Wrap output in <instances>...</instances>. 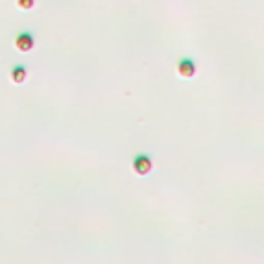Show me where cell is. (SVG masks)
<instances>
[{
	"instance_id": "6da1fadb",
	"label": "cell",
	"mask_w": 264,
	"mask_h": 264,
	"mask_svg": "<svg viewBox=\"0 0 264 264\" xmlns=\"http://www.w3.org/2000/svg\"><path fill=\"white\" fill-rule=\"evenodd\" d=\"M35 35L31 33V31H21L17 35V40H15V48L19 52H23V54H27V52H33V48H35Z\"/></svg>"
},
{
	"instance_id": "7a4b0ae2",
	"label": "cell",
	"mask_w": 264,
	"mask_h": 264,
	"mask_svg": "<svg viewBox=\"0 0 264 264\" xmlns=\"http://www.w3.org/2000/svg\"><path fill=\"white\" fill-rule=\"evenodd\" d=\"M132 169L139 173V175H146V173L153 169V161L146 157V155H139V157L134 159V163H132Z\"/></svg>"
},
{
	"instance_id": "3957f363",
	"label": "cell",
	"mask_w": 264,
	"mask_h": 264,
	"mask_svg": "<svg viewBox=\"0 0 264 264\" xmlns=\"http://www.w3.org/2000/svg\"><path fill=\"white\" fill-rule=\"evenodd\" d=\"M178 72L184 79H192V76L196 74V64H194L190 58H184V60L178 62Z\"/></svg>"
},
{
	"instance_id": "277c9868",
	"label": "cell",
	"mask_w": 264,
	"mask_h": 264,
	"mask_svg": "<svg viewBox=\"0 0 264 264\" xmlns=\"http://www.w3.org/2000/svg\"><path fill=\"white\" fill-rule=\"evenodd\" d=\"M27 76H29V71H27V66L23 64H15L13 66V71H11V81L15 85H23L27 81Z\"/></svg>"
},
{
	"instance_id": "5b68a950",
	"label": "cell",
	"mask_w": 264,
	"mask_h": 264,
	"mask_svg": "<svg viewBox=\"0 0 264 264\" xmlns=\"http://www.w3.org/2000/svg\"><path fill=\"white\" fill-rule=\"evenodd\" d=\"M17 6L23 8V11H31L35 6V0H17Z\"/></svg>"
}]
</instances>
